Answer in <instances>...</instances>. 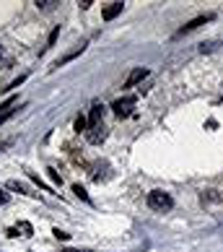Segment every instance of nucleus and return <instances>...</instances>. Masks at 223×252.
<instances>
[{
	"instance_id": "f257e3e1",
	"label": "nucleus",
	"mask_w": 223,
	"mask_h": 252,
	"mask_svg": "<svg viewBox=\"0 0 223 252\" xmlns=\"http://www.w3.org/2000/svg\"><path fill=\"white\" fill-rule=\"evenodd\" d=\"M148 205H151L153 211H171L174 198L164 190H153V192H148Z\"/></svg>"
},
{
	"instance_id": "f03ea898",
	"label": "nucleus",
	"mask_w": 223,
	"mask_h": 252,
	"mask_svg": "<svg viewBox=\"0 0 223 252\" xmlns=\"http://www.w3.org/2000/svg\"><path fill=\"white\" fill-rule=\"evenodd\" d=\"M135 104H138V96H122V99H117L114 104H112V109H114V115L127 117L130 112L135 109Z\"/></svg>"
},
{
	"instance_id": "7ed1b4c3",
	"label": "nucleus",
	"mask_w": 223,
	"mask_h": 252,
	"mask_svg": "<svg viewBox=\"0 0 223 252\" xmlns=\"http://www.w3.org/2000/svg\"><path fill=\"white\" fill-rule=\"evenodd\" d=\"M86 138H88V141L94 143V146H99L101 141H104V138H107V125H104V120H101V123H91L88 130H86Z\"/></svg>"
},
{
	"instance_id": "20e7f679",
	"label": "nucleus",
	"mask_w": 223,
	"mask_h": 252,
	"mask_svg": "<svg viewBox=\"0 0 223 252\" xmlns=\"http://www.w3.org/2000/svg\"><path fill=\"white\" fill-rule=\"evenodd\" d=\"M213 18H216L213 13H205V16H197V18H192V21H187V24H184V26H182L179 32H176V36H184V34H190V32H195V29H200L202 24L213 21Z\"/></svg>"
},
{
	"instance_id": "39448f33",
	"label": "nucleus",
	"mask_w": 223,
	"mask_h": 252,
	"mask_svg": "<svg viewBox=\"0 0 223 252\" xmlns=\"http://www.w3.org/2000/svg\"><path fill=\"white\" fill-rule=\"evenodd\" d=\"M5 234L8 237H31L34 234V226H31L29 221H18L16 226H11V229L5 231Z\"/></svg>"
},
{
	"instance_id": "423d86ee",
	"label": "nucleus",
	"mask_w": 223,
	"mask_h": 252,
	"mask_svg": "<svg viewBox=\"0 0 223 252\" xmlns=\"http://www.w3.org/2000/svg\"><path fill=\"white\" fill-rule=\"evenodd\" d=\"M145 76H148V68H135V70H130V76L125 78L122 89H133V86H138V83H140Z\"/></svg>"
},
{
	"instance_id": "0eeeda50",
	"label": "nucleus",
	"mask_w": 223,
	"mask_h": 252,
	"mask_svg": "<svg viewBox=\"0 0 223 252\" xmlns=\"http://www.w3.org/2000/svg\"><path fill=\"white\" fill-rule=\"evenodd\" d=\"M122 8H125V3H119V0H117V3H109L101 16H104V21H112V18H117L119 13H122Z\"/></svg>"
},
{
	"instance_id": "6e6552de",
	"label": "nucleus",
	"mask_w": 223,
	"mask_h": 252,
	"mask_svg": "<svg viewBox=\"0 0 223 252\" xmlns=\"http://www.w3.org/2000/svg\"><path fill=\"white\" fill-rule=\"evenodd\" d=\"M8 188H11V190H18V192H24V195H31V192H29V188H26V185L16 182V180H11V182H8Z\"/></svg>"
},
{
	"instance_id": "1a4fd4ad",
	"label": "nucleus",
	"mask_w": 223,
	"mask_h": 252,
	"mask_svg": "<svg viewBox=\"0 0 223 252\" xmlns=\"http://www.w3.org/2000/svg\"><path fill=\"white\" fill-rule=\"evenodd\" d=\"M73 192H76V195H78V198H81V200H86V203H91V198H88V192H86V190H83V188H81V185H73Z\"/></svg>"
},
{
	"instance_id": "9d476101",
	"label": "nucleus",
	"mask_w": 223,
	"mask_h": 252,
	"mask_svg": "<svg viewBox=\"0 0 223 252\" xmlns=\"http://www.w3.org/2000/svg\"><path fill=\"white\" fill-rule=\"evenodd\" d=\"M218 198H221V195H216V190H205V192H202V203H205V200L213 203V200H218Z\"/></svg>"
},
{
	"instance_id": "9b49d317",
	"label": "nucleus",
	"mask_w": 223,
	"mask_h": 252,
	"mask_svg": "<svg viewBox=\"0 0 223 252\" xmlns=\"http://www.w3.org/2000/svg\"><path fill=\"white\" fill-rule=\"evenodd\" d=\"M76 130H78V133H81V130H88V120L86 117H78L76 120Z\"/></svg>"
},
{
	"instance_id": "f8f14e48",
	"label": "nucleus",
	"mask_w": 223,
	"mask_h": 252,
	"mask_svg": "<svg viewBox=\"0 0 223 252\" xmlns=\"http://www.w3.org/2000/svg\"><path fill=\"white\" fill-rule=\"evenodd\" d=\"M57 34H60V26H55V29H52V34H50V42H47V47H52V44L57 42Z\"/></svg>"
},
{
	"instance_id": "ddd939ff",
	"label": "nucleus",
	"mask_w": 223,
	"mask_h": 252,
	"mask_svg": "<svg viewBox=\"0 0 223 252\" xmlns=\"http://www.w3.org/2000/svg\"><path fill=\"white\" fill-rule=\"evenodd\" d=\"M47 172H50V180H52L55 185H62V177H60L57 172H55V169H47Z\"/></svg>"
},
{
	"instance_id": "4468645a",
	"label": "nucleus",
	"mask_w": 223,
	"mask_h": 252,
	"mask_svg": "<svg viewBox=\"0 0 223 252\" xmlns=\"http://www.w3.org/2000/svg\"><path fill=\"white\" fill-rule=\"evenodd\" d=\"M36 5H39V8H52V5H57V3H55V0H36Z\"/></svg>"
},
{
	"instance_id": "2eb2a0df",
	"label": "nucleus",
	"mask_w": 223,
	"mask_h": 252,
	"mask_svg": "<svg viewBox=\"0 0 223 252\" xmlns=\"http://www.w3.org/2000/svg\"><path fill=\"white\" fill-rule=\"evenodd\" d=\"M55 237H57V239H62V242H65V239H68L70 234H65V231H60V229H55Z\"/></svg>"
},
{
	"instance_id": "dca6fc26",
	"label": "nucleus",
	"mask_w": 223,
	"mask_h": 252,
	"mask_svg": "<svg viewBox=\"0 0 223 252\" xmlns=\"http://www.w3.org/2000/svg\"><path fill=\"white\" fill-rule=\"evenodd\" d=\"M5 203H8V192L0 190V205H5Z\"/></svg>"
},
{
	"instance_id": "f3484780",
	"label": "nucleus",
	"mask_w": 223,
	"mask_h": 252,
	"mask_svg": "<svg viewBox=\"0 0 223 252\" xmlns=\"http://www.w3.org/2000/svg\"><path fill=\"white\" fill-rule=\"evenodd\" d=\"M62 252H88V250H62Z\"/></svg>"
},
{
	"instance_id": "a211bd4d",
	"label": "nucleus",
	"mask_w": 223,
	"mask_h": 252,
	"mask_svg": "<svg viewBox=\"0 0 223 252\" xmlns=\"http://www.w3.org/2000/svg\"><path fill=\"white\" fill-rule=\"evenodd\" d=\"M5 60V55H3V47H0V63H3Z\"/></svg>"
}]
</instances>
